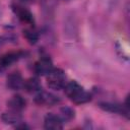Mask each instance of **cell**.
I'll list each match as a JSON object with an SVG mask.
<instances>
[{
	"label": "cell",
	"mask_w": 130,
	"mask_h": 130,
	"mask_svg": "<svg viewBox=\"0 0 130 130\" xmlns=\"http://www.w3.org/2000/svg\"><path fill=\"white\" fill-rule=\"evenodd\" d=\"M63 89H64L67 98L74 104L81 105V104L88 103L91 100V94L88 91H86L75 80H71V81L67 82Z\"/></svg>",
	"instance_id": "cell-1"
},
{
	"label": "cell",
	"mask_w": 130,
	"mask_h": 130,
	"mask_svg": "<svg viewBox=\"0 0 130 130\" xmlns=\"http://www.w3.org/2000/svg\"><path fill=\"white\" fill-rule=\"evenodd\" d=\"M46 76H47V84L52 89L55 90L63 89L65 84L67 83L66 74L60 68H53L52 71Z\"/></svg>",
	"instance_id": "cell-2"
},
{
	"label": "cell",
	"mask_w": 130,
	"mask_h": 130,
	"mask_svg": "<svg viewBox=\"0 0 130 130\" xmlns=\"http://www.w3.org/2000/svg\"><path fill=\"white\" fill-rule=\"evenodd\" d=\"M34 101L37 105L43 106V107H52V106H55V105H57L61 102L59 96L55 95L52 92L42 90V89L40 91H38Z\"/></svg>",
	"instance_id": "cell-3"
},
{
	"label": "cell",
	"mask_w": 130,
	"mask_h": 130,
	"mask_svg": "<svg viewBox=\"0 0 130 130\" xmlns=\"http://www.w3.org/2000/svg\"><path fill=\"white\" fill-rule=\"evenodd\" d=\"M11 8H12V11L14 12V14L17 16V18L22 23L29 24V25L35 24V18H34L32 13L26 7H24L22 4L14 2V3H12Z\"/></svg>",
	"instance_id": "cell-4"
},
{
	"label": "cell",
	"mask_w": 130,
	"mask_h": 130,
	"mask_svg": "<svg viewBox=\"0 0 130 130\" xmlns=\"http://www.w3.org/2000/svg\"><path fill=\"white\" fill-rule=\"evenodd\" d=\"M99 107L106 112L123 115L127 119L129 118V105H127V104L121 105V104L111 103V102H102L99 104Z\"/></svg>",
	"instance_id": "cell-5"
},
{
	"label": "cell",
	"mask_w": 130,
	"mask_h": 130,
	"mask_svg": "<svg viewBox=\"0 0 130 130\" xmlns=\"http://www.w3.org/2000/svg\"><path fill=\"white\" fill-rule=\"evenodd\" d=\"M25 54L26 53L24 51H20L19 50V51L9 52V53H6V54L0 56V71L5 70L9 66H11L13 63L17 62L19 59L24 57Z\"/></svg>",
	"instance_id": "cell-6"
},
{
	"label": "cell",
	"mask_w": 130,
	"mask_h": 130,
	"mask_svg": "<svg viewBox=\"0 0 130 130\" xmlns=\"http://www.w3.org/2000/svg\"><path fill=\"white\" fill-rule=\"evenodd\" d=\"M53 68H54L53 62L49 56H42L35 63V66H34L35 73L38 75H41V76H45V75L49 74Z\"/></svg>",
	"instance_id": "cell-7"
},
{
	"label": "cell",
	"mask_w": 130,
	"mask_h": 130,
	"mask_svg": "<svg viewBox=\"0 0 130 130\" xmlns=\"http://www.w3.org/2000/svg\"><path fill=\"white\" fill-rule=\"evenodd\" d=\"M64 121L59 115L48 113L44 119V127L48 130H59L63 128Z\"/></svg>",
	"instance_id": "cell-8"
},
{
	"label": "cell",
	"mask_w": 130,
	"mask_h": 130,
	"mask_svg": "<svg viewBox=\"0 0 130 130\" xmlns=\"http://www.w3.org/2000/svg\"><path fill=\"white\" fill-rule=\"evenodd\" d=\"M23 78L19 71H13L8 74L6 78V85L11 90H18L23 86Z\"/></svg>",
	"instance_id": "cell-9"
},
{
	"label": "cell",
	"mask_w": 130,
	"mask_h": 130,
	"mask_svg": "<svg viewBox=\"0 0 130 130\" xmlns=\"http://www.w3.org/2000/svg\"><path fill=\"white\" fill-rule=\"evenodd\" d=\"M7 106L12 111L21 112L26 106V101L20 94H15L7 102Z\"/></svg>",
	"instance_id": "cell-10"
},
{
	"label": "cell",
	"mask_w": 130,
	"mask_h": 130,
	"mask_svg": "<svg viewBox=\"0 0 130 130\" xmlns=\"http://www.w3.org/2000/svg\"><path fill=\"white\" fill-rule=\"evenodd\" d=\"M22 88H24V90L27 92H38L42 89V84H41V81L39 80V78L30 77V78L24 80Z\"/></svg>",
	"instance_id": "cell-11"
},
{
	"label": "cell",
	"mask_w": 130,
	"mask_h": 130,
	"mask_svg": "<svg viewBox=\"0 0 130 130\" xmlns=\"http://www.w3.org/2000/svg\"><path fill=\"white\" fill-rule=\"evenodd\" d=\"M2 121L6 124H15L21 121V115L20 112L12 111L10 110L9 112H5L2 114Z\"/></svg>",
	"instance_id": "cell-12"
},
{
	"label": "cell",
	"mask_w": 130,
	"mask_h": 130,
	"mask_svg": "<svg viewBox=\"0 0 130 130\" xmlns=\"http://www.w3.org/2000/svg\"><path fill=\"white\" fill-rule=\"evenodd\" d=\"M22 34H23V37L25 38V40H26L29 44H31V45L37 44V42H38L39 39H40L39 32H38L34 27L24 28L23 31H22Z\"/></svg>",
	"instance_id": "cell-13"
},
{
	"label": "cell",
	"mask_w": 130,
	"mask_h": 130,
	"mask_svg": "<svg viewBox=\"0 0 130 130\" xmlns=\"http://www.w3.org/2000/svg\"><path fill=\"white\" fill-rule=\"evenodd\" d=\"M60 117L62 118V120L64 122H67V121L72 120L75 117V112L70 107H63V108H61V115H60Z\"/></svg>",
	"instance_id": "cell-14"
},
{
	"label": "cell",
	"mask_w": 130,
	"mask_h": 130,
	"mask_svg": "<svg viewBox=\"0 0 130 130\" xmlns=\"http://www.w3.org/2000/svg\"><path fill=\"white\" fill-rule=\"evenodd\" d=\"M55 4H56V0H43V5L47 9L53 7Z\"/></svg>",
	"instance_id": "cell-15"
},
{
	"label": "cell",
	"mask_w": 130,
	"mask_h": 130,
	"mask_svg": "<svg viewBox=\"0 0 130 130\" xmlns=\"http://www.w3.org/2000/svg\"><path fill=\"white\" fill-rule=\"evenodd\" d=\"M16 128H28V126L22 123V124H20V125H16Z\"/></svg>",
	"instance_id": "cell-16"
},
{
	"label": "cell",
	"mask_w": 130,
	"mask_h": 130,
	"mask_svg": "<svg viewBox=\"0 0 130 130\" xmlns=\"http://www.w3.org/2000/svg\"><path fill=\"white\" fill-rule=\"evenodd\" d=\"M2 12H3V9H2V6L0 5V18H1V15H2Z\"/></svg>",
	"instance_id": "cell-17"
},
{
	"label": "cell",
	"mask_w": 130,
	"mask_h": 130,
	"mask_svg": "<svg viewBox=\"0 0 130 130\" xmlns=\"http://www.w3.org/2000/svg\"><path fill=\"white\" fill-rule=\"evenodd\" d=\"M21 1H23V2H28V1H31V0H21Z\"/></svg>",
	"instance_id": "cell-18"
},
{
	"label": "cell",
	"mask_w": 130,
	"mask_h": 130,
	"mask_svg": "<svg viewBox=\"0 0 130 130\" xmlns=\"http://www.w3.org/2000/svg\"><path fill=\"white\" fill-rule=\"evenodd\" d=\"M64 1H69V0H64Z\"/></svg>",
	"instance_id": "cell-19"
}]
</instances>
